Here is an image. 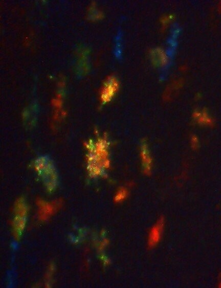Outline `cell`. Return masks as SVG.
Segmentation results:
<instances>
[{
  "instance_id": "2",
  "label": "cell",
  "mask_w": 221,
  "mask_h": 288,
  "mask_svg": "<svg viewBox=\"0 0 221 288\" xmlns=\"http://www.w3.org/2000/svg\"><path fill=\"white\" fill-rule=\"evenodd\" d=\"M122 33L120 30H118L115 36L114 49V54L118 60L121 59L122 56Z\"/></svg>"
},
{
  "instance_id": "1",
  "label": "cell",
  "mask_w": 221,
  "mask_h": 288,
  "mask_svg": "<svg viewBox=\"0 0 221 288\" xmlns=\"http://www.w3.org/2000/svg\"><path fill=\"white\" fill-rule=\"evenodd\" d=\"M180 26L174 24L172 25L166 42L164 61L161 67V76L165 78L171 67L178 47V38L181 33Z\"/></svg>"
}]
</instances>
